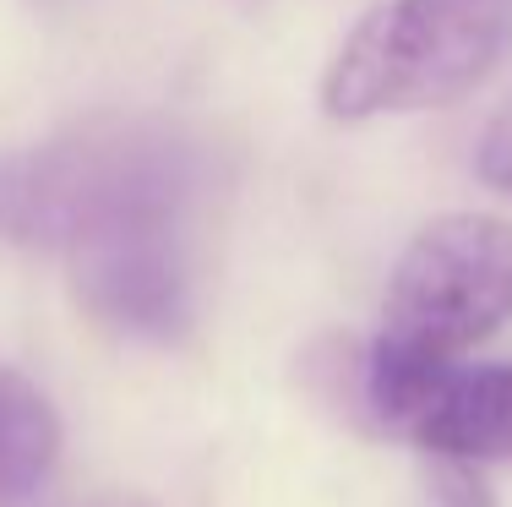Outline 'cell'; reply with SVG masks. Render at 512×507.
<instances>
[{"label": "cell", "mask_w": 512, "mask_h": 507, "mask_svg": "<svg viewBox=\"0 0 512 507\" xmlns=\"http://www.w3.org/2000/svg\"><path fill=\"white\" fill-rule=\"evenodd\" d=\"M409 437L431 458H453L474 469L491 458H512V360L458 366L409 420Z\"/></svg>", "instance_id": "cell-4"}, {"label": "cell", "mask_w": 512, "mask_h": 507, "mask_svg": "<svg viewBox=\"0 0 512 507\" xmlns=\"http://www.w3.org/2000/svg\"><path fill=\"white\" fill-rule=\"evenodd\" d=\"M512 44V0H382L322 77L333 120L442 110L474 93Z\"/></svg>", "instance_id": "cell-3"}, {"label": "cell", "mask_w": 512, "mask_h": 507, "mask_svg": "<svg viewBox=\"0 0 512 507\" xmlns=\"http://www.w3.org/2000/svg\"><path fill=\"white\" fill-rule=\"evenodd\" d=\"M60 458V420L22 371L0 366V507H22Z\"/></svg>", "instance_id": "cell-5"}, {"label": "cell", "mask_w": 512, "mask_h": 507, "mask_svg": "<svg viewBox=\"0 0 512 507\" xmlns=\"http://www.w3.org/2000/svg\"><path fill=\"white\" fill-rule=\"evenodd\" d=\"M202 153L148 120H104L33 153L17 229L55 246L77 300L120 333L169 338L191 317V213Z\"/></svg>", "instance_id": "cell-1"}, {"label": "cell", "mask_w": 512, "mask_h": 507, "mask_svg": "<svg viewBox=\"0 0 512 507\" xmlns=\"http://www.w3.org/2000/svg\"><path fill=\"white\" fill-rule=\"evenodd\" d=\"M474 169H480L485 186H496V191H507V197H512V99L496 110L491 126H485L480 153H474Z\"/></svg>", "instance_id": "cell-6"}, {"label": "cell", "mask_w": 512, "mask_h": 507, "mask_svg": "<svg viewBox=\"0 0 512 507\" xmlns=\"http://www.w3.org/2000/svg\"><path fill=\"white\" fill-rule=\"evenodd\" d=\"M431 507H496L485 491L480 469L474 464H453V458H436L431 475Z\"/></svg>", "instance_id": "cell-7"}, {"label": "cell", "mask_w": 512, "mask_h": 507, "mask_svg": "<svg viewBox=\"0 0 512 507\" xmlns=\"http://www.w3.org/2000/svg\"><path fill=\"white\" fill-rule=\"evenodd\" d=\"M512 322V224L496 213H442L404 246L365 355V398L404 426L469 349Z\"/></svg>", "instance_id": "cell-2"}]
</instances>
